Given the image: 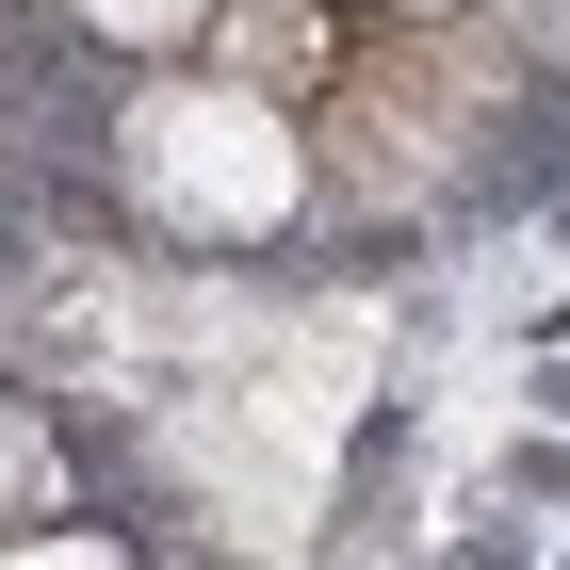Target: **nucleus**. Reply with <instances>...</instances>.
Returning a JSON list of instances; mask_svg holds the SVG:
<instances>
[{
  "label": "nucleus",
  "instance_id": "f257e3e1",
  "mask_svg": "<svg viewBox=\"0 0 570 570\" xmlns=\"http://www.w3.org/2000/svg\"><path fill=\"white\" fill-rule=\"evenodd\" d=\"M115 196L164 245H277L309 213V131H294V98L245 82V66H164L115 115Z\"/></svg>",
  "mask_w": 570,
  "mask_h": 570
},
{
  "label": "nucleus",
  "instance_id": "f03ea898",
  "mask_svg": "<svg viewBox=\"0 0 570 570\" xmlns=\"http://www.w3.org/2000/svg\"><path fill=\"white\" fill-rule=\"evenodd\" d=\"M98 49H131V66H179V49L213 33V0H66Z\"/></svg>",
  "mask_w": 570,
  "mask_h": 570
},
{
  "label": "nucleus",
  "instance_id": "7ed1b4c3",
  "mask_svg": "<svg viewBox=\"0 0 570 570\" xmlns=\"http://www.w3.org/2000/svg\"><path fill=\"white\" fill-rule=\"evenodd\" d=\"M49 473H66V456H49V407L0 392V538H33V522H49Z\"/></svg>",
  "mask_w": 570,
  "mask_h": 570
},
{
  "label": "nucleus",
  "instance_id": "20e7f679",
  "mask_svg": "<svg viewBox=\"0 0 570 570\" xmlns=\"http://www.w3.org/2000/svg\"><path fill=\"white\" fill-rule=\"evenodd\" d=\"M0 570H147L115 522H33V538H0Z\"/></svg>",
  "mask_w": 570,
  "mask_h": 570
},
{
  "label": "nucleus",
  "instance_id": "39448f33",
  "mask_svg": "<svg viewBox=\"0 0 570 570\" xmlns=\"http://www.w3.org/2000/svg\"><path fill=\"white\" fill-rule=\"evenodd\" d=\"M375 17H456V0H375Z\"/></svg>",
  "mask_w": 570,
  "mask_h": 570
},
{
  "label": "nucleus",
  "instance_id": "423d86ee",
  "mask_svg": "<svg viewBox=\"0 0 570 570\" xmlns=\"http://www.w3.org/2000/svg\"><path fill=\"white\" fill-rule=\"evenodd\" d=\"M262 17H326V0H262Z\"/></svg>",
  "mask_w": 570,
  "mask_h": 570
}]
</instances>
